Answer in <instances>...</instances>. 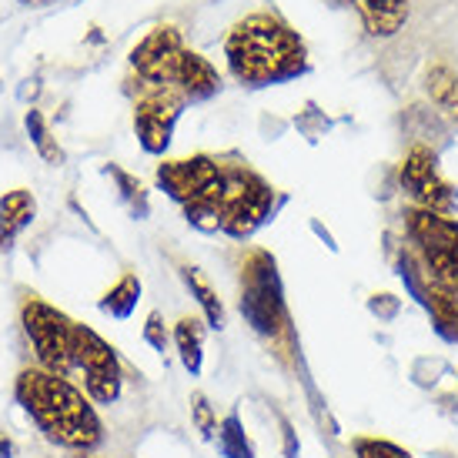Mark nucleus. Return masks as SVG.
<instances>
[{"instance_id":"obj_3","label":"nucleus","mask_w":458,"mask_h":458,"mask_svg":"<svg viewBox=\"0 0 458 458\" xmlns=\"http://www.w3.org/2000/svg\"><path fill=\"white\" fill-rule=\"evenodd\" d=\"M238 275H242V294H238L242 318L261 342L271 344L281 358H288L294 352V331L275 255L265 248H248Z\"/></svg>"},{"instance_id":"obj_12","label":"nucleus","mask_w":458,"mask_h":458,"mask_svg":"<svg viewBox=\"0 0 458 458\" xmlns=\"http://www.w3.org/2000/svg\"><path fill=\"white\" fill-rule=\"evenodd\" d=\"M402 281L408 284L411 298L425 308L435 335L448 344H458V294L445 292L435 281L425 278V271H421L415 255H405V261H402Z\"/></svg>"},{"instance_id":"obj_25","label":"nucleus","mask_w":458,"mask_h":458,"mask_svg":"<svg viewBox=\"0 0 458 458\" xmlns=\"http://www.w3.org/2000/svg\"><path fill=\"white\" fill-rule=\"evenodd\" d=\"M191 421H194V428L201 432V438H217V411H215V405H211V398L204 392H194L191 394Z\"/></svg>"},{"instance_id":"obj_18","label":"nucleus","mask_w":458,"mask_h":458,"mask_svg":"<svg viewBox=\"0 0 458 458\" xmlns=\"http://www.w3.org/2000/svg\"><path fill=\"white\" fill-rule=\"evenodd\" d=\"M178 275H181V281L188 284L191 298H198V305H201V311H204V325H208V328H215V331L225 328V325H228V311H225V301H221L215 288L208 284V278L201 275V267L181 265Z\"/></svg>"},{"instance_id":"obj_24","label":"nucleus","mask_w":458,"mask_h":458,"mask_svg":"<svg viewBox=\"0 0 458 458\" xmlns=\"http://www.w3.org/2000/svg\"><path fill=\"white\" fill-rule=\"evenodd\" d=\"M140 338H144V344H151L157 355H165L167 348L174 344V335H171L165 315H161L157 308H154V311H148V318H144V328H140Z\"/></svg>"},{"instance_id":"obj_13","label":"nucleus","mask_w":458,"mask_h":458,"mask_svg":"<svg viewBox=\"0 0 458 458\" xmlns=\"http://www.w3.org/2000/svg\"><path fill=\"white\" fill-rule=\"evenodd\" d=\"M174 88L181 90L184 101H211L217 90H221V74L215 71V64L201 57L198 51H184L178 64V74H174Z\"/></svg>"},{"instance_id":"obj_23","label":"nucleus","mask_w":458,"mask_h":458,"mask_svg":"<svg viewBox=\"0 0 458 458\" xmlns=\"http://www.w3.org/2000/svg\"><path fill=\"white\" fill-rule=\"evenodd\" d=\"M352 455L355 458H415L408 448H402L392 438H378V435H358L352 438Z\"/></svg>"},{"instance_id":"obj_21","label":"nucleus","mask_w":458,"mask_h":458,"mask_svg":"<svg viewBox=\"0 0 458 458\" xmlns=\"http://www.w3.org/2000/svg\"><path fill=\"white\" fill-rule=\"evenodd\" d=\"M217 452H221L225 458H258L255 442H251L248 432H244L242 415H238V411L225 415L221 425H217Z\"/></svg>"},{"instance_id":"obj_6","label":"nucleus","mask_w":458,"mask_h":458,"mask_svg":"<svg viewBox=\"0 0 458 458\" xmlns=\"http://www.w3.org/2000/svg\"><path fill=\"white\" fill-rule=\"evenodd\" d=\"M275 211V188L244 161H225V191H221V234L234 242L251 238Z\"/></svg>"},{"instance_id":"obj_16","label":"nucleus","mask_w":458,"mask_h":458,"mask_svg":"<svg viewBox=\"0 0 458 458\" xmlns=\"http://www.w3.org/2000/svg\"><path fill=\"white\" fill-rule=\"evenodd\" d=\"M171 335H174V348H178V358H181V365H184V371H188L191 378H198L204 371V321L194 318V315H184V318H178V325L171 328Z\"/></svg>"},{"instance_id":"obj_27","label":"nucleus","mask_w":458,"mask_h":458,"mask_svg":"<svg viewBox=\"0 0 458 458\" xmlns=\"http://www.w3.org/2000/svg\"><path fill=\"white\" fill-rule=\"evenodd\" d=\"M17 455V445H13V438L7 432H0V458H13Z\"/></svg>"},{"instance_id":"obj_15","label":"nucleus","mask_w":458,"mask_h":458,"mask_svg":"<svg viewBox=\"0 0 458 458\" xmlns=\"http://www.w3.org/2000/svg\"><path fill=\"white\" fill-rule=\"evenodd\" d=\"M371 38H394L408 21V0H352Z\"/></svg>"},{"instance_id":"obj_2","label":"nucleus","mask_w":458,"mask_h":458,"mask_svg":"<svg viewBox=\"0 0 458 458\" xmlns=\"http://www.w3.org/2000/svg\"><path fill=\"white\" fill-rule=\"evenodd\" d=\"M231 77L244 88H271L308 71V47L278 13H248L225 40Z\"/></svg>"},{"instance_id":"obj_11","label":"nucleus","mask_w":458,"mask_h":458,"mask_svg":"<svg viewBox=\"0 0 458 458\" xmlns=\"http://www.w3.org/2000/svg\"><path fill=\"white\" fill-rule=\"evenodd\" d=\"M184 38H181V30L174 24H157L151 34H144V38L134 44V51H131V71L138 81L144 84H167V88H174V74H178V64L181 57H184Z\"/></svg>"},{"instance_id":"obj_1","label":"nucleus","mask_w":458,"mask_h":458,"mask_svg":"<svg viewBox=\"0 0 458 458\" xmlns=\"http://www.w3.org/2000/svg\"><path fill=\"white\" fill-rule=\"evenodd\" d=\"M13 398L51 445L67 452H94L104 442V421L88 392L57 371L40 365L21 369L13 378Z\"/></svg>"},{"instance_id":"obj_14","label":"nucleus","mask_w":458,"mask_h":458,"mask_svg":"<svg viewBox=\"0 0 458 458\" xmlns=\"http://www.w3.org/2000/svg\"><path fill=\"white\" fill-rule=\"evenodd\" d=\"M38 217V198L27 188H11L0 194V251L7 255L17 242V234L34 225Z\"/></svg>"},{"instance_id":"obj_29","label":"nucleus","mask_w":458,"mask_h":458,"mask_svg":"<svg viewBox=\"0 0 458 458\" xmlns=\"http://www.w3.org/2000/svg\"><path fill=\"white\" fill-rule=\"evenodd\" d=\"M77 458H104V455H98V452H77Z\"/></svg>"},{"instance_id":"obj_22","label":"nucleus","mask_w":458,"mask_h":458,"mask_svg":"<svg viewBox=\"0 0 458 458\" xmlns=\"http://www.w3.org/2000/svg\"><path fill=\"white\" fill-rule=\"evenodd\" d=\"M24 128L30 144H34V151L44 157V165H54V167L64 165V151H61V144L51 134V128H47V121H44V114H40L38 107H30L24 114Z\"/></svg>"},{"instance_id":"obj_4","label":"nucleus","mask_w":458,"mask_h":458,"mask_svg":"<svg viewBox=\"0 0 458 458\" xmlns=\"http://www.w3.org/2000/svg\"><path fill=\"white\" fill-rule=\"evenodd\" d=\"M405 234L411 255L419 258L425 278L438 288L458 294V221L452 215H435L421 208L405 211Z\"/></svg>"},{"instance_id":"obj_28","label":"nucleus","mask_w":458,"mask_h":458,"mask_svg":"<svg viewBox=\"0 0 458 458\" xmlns=\"http://www.w3.org/2000/svg\"><path fill=\"white\" fill-rule=\"evenodd\" d=\"M21 4H24V7H47L51 0H21Z\"/></svg>"},{"instance_id":"obj_19","label":"nucleus","mask_w":458,"mask_h":458,"mask_svg":"<svg viewBox=\"0 0 458 458\" xmlns=\"http://www.w3.org/2000/svg\"><path fill=\"white\" fill-rule=\"evenodd\" d=\"M138 301H140V278L134 271H124V275L101 294L98 308H101V315H107V318L128 321L131 315H134Z\"/></svg>"},{"instance_id":"obj_26","label":"nucleus","mask_w":458,"mask_h":458,"mask_svg":"<svg viewBox=\"0 0 458 458\" xmlns=\"http://www.w3.org/2000/svg\"><path fill=\"white\" fill-rule=\"evenodd\" d=\"M281 438H284V458H298V438H294L288 419H281Z\"/></svg>"},{"instance_id":"obj_5","label":"nucleus","mask_w":458,"mask_h":458,"mask_svg":"<svg viewBox=\"0 0 458 458\" xmlns=\"http://www.w3.org/2000/svg\"><path fill=\"white\" fill-rule=\"evenodd\" d=\"M21 328L34 348L40 369L57 371L74 382V328L77 321L67 318L61 308L47 305L40 294L21 292Z\"/></svg>"},{"instance_id":"obj_9","label":"nucleus","mask_w":458,"mask_h":458,"mask_svg":"<svg viewBox=\"0 0 458 458\" xmlns=\"http://www.w3.org/2000/svg\"><path fill=\"white\" fill-rule=\"evenodd\" d=\"M398 181H402V191L408 194L411 208L455 217L458 188L442 174L438 154L428 144H411L408 148V154L402 157V165H398Z\"/></svg>"},{"instance_id":"obj_7","label":"nucleus","mask_w":458,"mask_h":458,"mask_svg":"<svg viewBox=\"0 0 458 458\" xmlns=\"http://www.w3.org/2000/svg\"><path fill=\"white\" fill-rule=\"evenodd\" d=\"M74 382H81L94 405H114L124 392V365L117 348L81 321L74 328Z\"/></svg>"},{"instance_id":"obj_10","label":"nucleus","mask_w":458,"mask_h":458,"mask_svg":"<svg viewBox=\"0 0 458 458\" xmlns=\"http://www.w3.org/2000/svg\"><path fill=\"white\" fill-rule=\"evenodd\" d=\"M184 98L178 88L167 84H144L138 81V98H134V134H138L140 148L148 154H165L174 134L181 111H184Z\"/></svg>"},{"instance_id":"obj_17","label":"nucleus","mask_w":458,"mask_h":458,"mask_svg":"<svg viewBox=\"0 0 458 458\" xmlns=\"http://www.w3.org/2000/svg\"><path fill=\"white\" fill-rule=\"evenodd\" d=\"M425 94L438 107V114L445 117L452 128H458V74L445 64L428 67L425 74Z\"/></svg>"},{"instance_id":"obj_8","label":"nucleus","mask_w":458,"mask_h":458,"mask_svg":"<svg viewBox=\"0 0 458 458\" xmlns=\"http://www.w3.org/2000/svg\"><path fill=\"white\" fill-rule=\"evenodd\" d=\"M157 188H161L171 201H178L181 208H188V204H204V201L221 208V191H225V157L191 154V157L165 161V165H157Z\"/></svg>"},{"instance_id":"obj_20","label":"nucleus","mask_w":458,"mask_h":458,"mask_svg":"<svg viewBox=\"0 0 458 458\" xmlns=\"http://www.w3.org/2000/svg\"><path fill=\"white\" fill-rule=\"evenodd\" d=\"M104 174H111V181L117 184V191H121V201L128 204V211L138 217V221H144V217L151 215V198H148L144 181L134 178L131 171H124V167H117V165H107Z\"/></svg>"}]
</instances>
